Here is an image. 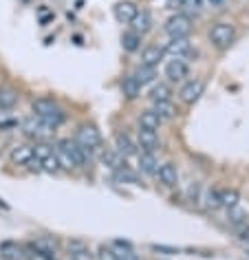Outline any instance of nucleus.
<instances>
[{
  "label": "nucleus",
  "instance_id": "1",
  "mask_svg": "<svg viewBox=\"0 0 249 260\" xmlns=\"http://www.w3.org/2000/svg\"><path fill=\"white\" fill-rule=\"evenodd\" d=\"M53 150H55L57 164H60V170L73 172V170H82V168H86L90 164L88 154L84 152L73 139H69V137L57 139L53 144Z\"/></svg>",
  "mask_w": 249,
  "mask_h": 260
},
{
  "label": "nucleus",
  "instance_id": "2",
  "mask_svg": "<svg viewBox=\"0 0 249 260\" xmlns=\"http://www.w3.org/2000/svg\"><path fill=\"white\" fill-rule=\"evenodd\" d=\"M31 110H34V115L38 117V119H42L53 130H57L69 119L67 110H64L53 97H38V100L31 102Z\"/></svg>",
  "mask_w": 249,
  "mask_h": 260
},
{
  "label": "nucleus",
  "instance_id": "3",
  "mask_svg": "<svg viewBox=\"0 0 249 260\" xmlns=\"http://www.w3.org/2000/svg\"><path fill=\"white\" fill-rule=\"evenodd\" d=\"M73 141L88 154L90 159H95L102 150V133L97 130V126H93V123H80V126L75 128Z\"/></svg>",
  "mask_w": 249,
  "mask_h": 260
},
{
  "label": "nucleus",
  "instance_id": "4",
  "mask_svg": "<svg viewBox=\"0 0 249 260\" xmlns=\"http://www.w3.org/2000/svg\"><path fill=\"white\" fill-rule=\"evenodd\" d=\"M207 38H209V44H212L214 49L225 51V49L232 47V42L236 40V27L232 22H225V20L214 22L207 31Z\"/></svg>",
  "mask_w": 249,
  "mask_h": 260
},
{
  "label": "nucleus",
  "instance_id": "5",
  "mask_svg": "<svg viewBox=\"0 0 249 260\" xmlns=\"http://www.w3.org/2000/svg\"><path fill=\"white\" fill-rule=\"evenodd\" d=\"M20 130H22L24 137L34 139V141H49L51 137H53V133H55L53 128L47 126L42 119H38L36 115H31L24 121H20Z\"/></svg>",
  "mask_w": 249,
  "mask_h": 260
},
{
  "label": "nucleus",
  "instance_id": "6",
  "mask_svg": "<svg viewBox=\"0 0 249 260\" xmlns=\"http://www.w3.org/2000/svg\"><path fill=\"white\" fill-rule=\"evenodd\" d=\"M192 27H194V20L185 14H172L163 24V34L168 38H190L192 34Z\"/></svg>",
  "mask_w": 249,
  "mask_h": 260
},
{
  "label": "nucleus",
  "instance_id": "7",
  "mask_svg": "<svg viewBox=\"0 0 249 260\" xmlns=\"http://www.w3.org/2000/svg\"><path fill=\"white\" fill-rule=\"evenodd\" d=\"M163 77H166L168 84H183L185 80H190V64L183 57H172V60L166 62L163 67Z\"/></svg>",
  "mask_w": 249,
  "mask_h": 260
},
{
  "label": "nucleus",
  "instance_id": "8",
  "mask_svg": "<svg viewBox=\"0 0 249 260\" xmlns=\"http://www.w3.org/2000/svg\"><path fill=\"white\" fill-rule=\"evenodd\" d=\"M205 93V80L201 77H194V80H185L179 88V102L185 104V106H192L201 100V95Z\"/></svg>",
  "mask_w": 249,
  "mask_h": 260
},
{
  "label": "nucleus",
  "instance_id": "9",
  "mask_svg": "<svg viewBox=\"0 0 249 260\" xmlns=\"http://www.w3.org/2000/svg\"><path fill=\"white\" fill-rule=\"evenodd\" d=\"M163 51L172 57H183L188 60L192 55V40L190 38H168V42L163 44Z\"/></svg>",
  "mask_w": 249,
  "mask_h": 260
},
{
  "label": "nucleus",
  "instance_id": "10",
  "mask_svg": "<svg viewBox=\"0 0 249 260\" xmlns=\"http://www.w3.org/2000/svg\"><path fill=\"white\" fill-rule=\"evenodd\" d=\"M67 256L69 260H95L93 249L88 247L86 240L82 238H71L67 243Z\"/></svg>",
  "mask_w": 249,
  "mask_h": 260
},
{
  "label": "nucleus",
  "instance_id": "11",
  "mask_svg": "<svg viewBox=\"0 0 249 260\" xmlns=\"http://www.w3.org/2000/svg\"><path fill=\"white\" fill-rule=\"evenodd\" d=\"M115 150L121 154V157H137V152H139V146H137V141L130 137L126 130H117L115 133Z\"/></svg>",
  "mask_w": 249,
  "mask_h": 260
},
{
  "label": "nucleus",
  "instance_id": "12",
  "mask_svg": "<svg viewBox=\"0 0 249 260\" xmlns=\"http://www.w3.org/2000/svg\"><path fill=\"white\" fill-rule=\"evenodd\" d=\"M154 177L163 187H176L179 185V168L174 161H166V164H159V170Z\"/></svg>",
  "mask_w": 249,
  "mask_h": 260
},
{
  "label": "nucleus",
  "instance_id": "13",
  "mask_svg": "<svg viewBox=\"0 0 249 260\" xmlns=\"http://www.w3.org/2000/svg\"><path fill=\"white\" fill-rule=\"evenodd\" d=\"M137 146L139 150L143 152H157L161 148V139H159V133H152V130H143V128H137Z\"/></svg>",
  "mask_w": 249,
  "mask_h": 260
},
{
  "label": "nucleus",
  "instance_id": "14",
  "mask_svg": "<svg viewBox=\"0 0 249 260\" xmlns=\"http://www.w3.org/2000/svg\"><path fill=\"white\" fill-rule=\"evenodd\" d=\"M157 170H159V159L154 152H137V172L146 174V177H154Z\"/></svg>",
  "mask_w": 249,
  "mask_h": 260
},
{
  "label": "nucleus",
  "instance_id": "15",
  "mask_svg": "<svg viewBox=\"0 0 249 260\" xmlns=\"http://www.w3.org/2000/svg\"><path fill=\"white\" fill-rule=\"evenodd\" d=\"M9 159L14 166H20V168H27L31 161H34V144H18L11 148L9 152Z\"/></svg>",
  "mask_w": 249,
  "mask_h": 260
},
{
  "label": "nucleus",
  "instance_id": "16",
  "mask_svg": "<svg viewBox=\"0 0 249 260\" xmlns=\"http://www.w3.org/2000/svg\"><path fill=\"white\" fill-rule=\"evenodd\" d=\"M113 14H115V20L121 22V24H130L135 20V16L139 14V7H137L135 3H130V0H121V3H117L113 7Z\"/></svg>",
  "mask_w": 249,
  "mask_h": 260
},
{
  "label": "nucleus",
  "instance_id": "17",
  "mask_svg": "<svg viewBox=\"0 0 249 260\" xmlns=\"http://www.w3.org/2000/svg\"><path fill=\"white\" fill-rule=\"evenodd\" d=\"M163 57H166V51H163V47H159V44H146V47L141 49V60H139V64L157 69L163 62Z\"/></svg>",
  "mask_w": 249,
  "mask_h": 260
},
{
  "label": "nucleus",
  "instance_id": "18",
  "mask_svg": "<svg viewBox=\"0 0 249 260\" xmlns=\"http://www.w3.org/2000/svg\"><path fill=\"white\" fill-rule=\"evenodd\" d=\"M100 161L104 164V168H108L110 172H117V170H121V168H126V157H121L115 148H102Z\"/></svg>",
  "mask_w": 249,
  "mask_h": 260
},
{
  "label": "nucleus",
  "instance_id": "19",
  "mask_svg": "<svg viewBox=\"0 0 249 260\" xmlns=\"http://www.w3.org/2000/svg\"><path fill=\"white\" fill-rule=\"evenodd\" d=\"M0 260H24V245H20L18 240H3Z\"/></svg>",
  "mask_w": 249,
  "mask_h": 260
},
{
  "label": "nucleus",
  "instance_id": "20",
  "mask_svg": "<svg viewBox=\"0 0 249 260\" xmlns=\"http://www.w3.org/2000/svg\"><path fill=\"white\" fill-rule=\"evenodd\" d=\"M119 90H121V95L126 97L128 102H135V100H139L141 97V90H143V86L139 82H137V77L130 73V75H126L121 80V84H119Z\"/></svg>",
  "mask_w": 249,
  "mask_h": 260
},
{
  "label": "nucleus",
  "instance_id": "21",
  "mask_svg": "<svg viewBox=\"0 0 249 260\" xmlns=\"http://www.w3.org/2000/svg\"><path fill=\"white\" fill-rule=\"evenodd\" d=\"M137 123H139V128H143V130L159 133V128L163 126V119L154 113L152 108H146V110H141V113H139V117H137Z\"/></svg>",
  "mask_w": 249,
  "mask_h": 260
},
{
  "label": "nucleus",
  "instance_id": "22",
  "mask_svg": "<svg viewBox=\"0 0 249 260\" xmlns=\"http://www.w3.org/2000/svg\"><path fill=\"white\" fill-rule=\"evenodd\" d=\"M152 27H154L152 14H150V11H146V9H141L139 14L135 16V20L130 22V29L137 31V34H139V36H146V34H150V31H152Z\"/></svg>",
  "mask_w": 249,
  "mask_h": 260
},
{
  "label": "nucleus",
  "instance_id": "23",
  "mask_svg": "<svg viewBox=\"0 0 249 260\" xmlns=\"http://www.w3.org/2000/svg\"><path fill=\"white\" fill-rule=\"evenodd\" d=\"M141 42H143V36H139L133 29H128L121 34V49L126 51V53H137V51H141Z\"/></svg>",
  "mask_w": 249,
  "mask_h": 260
},
{
  "label": "nucleus",
  "instance_id": "24",
  "mask_svg": "<svg viewBox=\"0 0 249 260\" xmlns=\"http://www.w3.org/2000/svg\"><path fill=\"white\" fill-rule=\"evenodd\" d=\"M172 84H168V82H154L152 84V88H150V93L148 97L152 102H166V100H172Z\"/></svg>",
  "mask_w": 249,
  "mask_h": 260
},
{
  "label": "nucleus",
  "instance_id": "25",
  "mask_svg": "<svg viewBox=\"0 0 249 260\" xmlns=\"http://www.w3.org/2000/svg\"><path fill=\"white\" fill-rule=\"evenodd\" d=\"M20 102V93L11 86L0 88V110H14L16 104Z\"/></svg>",
  "mask_w": 249,
  "mask_h": 260
},
{
  "label": "nucleus",
  "instance_id": "26",
  "mask_svg": "<svg viewBox=\"0 0 249 260\" xmlns=\"http://www.w3.org/2000/svg\"><path fill=\"white\" fill-rule=\"evenodd\" d=\"M152 110L161 117L163 121H172L174 117L179 115V110H176V106H174V102H172V100H166V102H152Z\"/></svg>",
  "mask_w": 249,
  "mask_h": 260
},
{
  "label": "nucleus",
  "instance_id": "27",
  "mask_svg": "<svg viewBox=\"0 0 249 260\" xmlns=\"http://www.w3.org/2000/svg\"><path fill=\"white\" fill-rule=\"evenodd\" d=\"M135 77H137V82L141 84V86H152V84L157 82V77H159V73H157V69L154 67H143V64H139L137 67V71L133 73Z\"/></svg>",
  "mask_w": 249,
  "mask_h": 260
},
{
  "label": "nucleus",
  "instance_id": "28",
  "mask_svg": "<svg viewBox=\"0 0 249 260\" xmlns=\"http://www.w3.org/2000/svg\"><path fill=\"white\" fill-rule=\"evenodd\" d=\"M34 245L40 249L44 256L51 258V260H55L57 258V243L53 238H49V236H42V238H36L34 240Z\"/></svg>",
  "mask_w": 249,
  "mask_h": 260
},
{
  "label": "nucleus",
  "instance_id": "29",
  "mask_svg": "<svg viewBox=\"0 0 249 260\" xmlns=\"http://www.w3.org/2000/svg\"><path fill=\"white\" fill-rule=\"evenodd\" d=\"M219 201H221V207H225V210H232V207L238 205L240 194L236 192V190H229V187H219Z\"/></svg>",
  "mask_w": 249,
  "mask_h": 260
},
{
  "label": "nucleus",
  "instance_id": "30",
  "mask_svg": "<svg viewBox=\"0 0 249 260\" xmlns=\"http://www.w3.org/2000/svg\"><path fill=\"white\" fill-rule=\"evenodd\" d=\"M176 7L181 9V14H185V16H199L203 7H205V3L203 0H176Z\"/></svg>",
  "mask_w": 249,
  "mask_h": 260
},
{
  "label": "nucleus",
  "instance_id": "31",
  "mask_svg": "<svg viewBox=\"0 0 249 260\" xmlns=\"http://www.w3.org/2000/svg\"><path fill=\"white\" fill-rule=\"evenodd\" d=\"M18 126H20V119L11 110H0V133H9Z\"/></svg>",
  "mask_w": 249,
  "mask_h": 260
},
{
  "label": "nucleus",
  "instance_id": "32",
  "mask_svg": "<svg viewBox=\"0 0 249 260\" xmlns=\"http://www.w3.org/2000/svg\"><path fill=\"white\" fill-rule=\"evenodd\" d=\"M227 223L234 225L236 230H238V227H242V225H247V212L240 210L238 205L232 207V210H227Z\"/></svg>",
  "mask_w": 249,
  "mask_h": 260
},
{
  "label": "nucleus",
  "instance_id": "33",
  "mask_svg": "<svg viewBox=\"0 0 249 260\" xmlns=\"http://www.w3.org/2000/svg\"><path fill=\"white\" fill-rule=\"evenodd\" d=\"M49 154H53V144L51 141H34V159L38 164L42 159H47Z\"/></svg>",
  "mask_w": 249,
  "mask_h": 260
},
{
  "label": "nucleus",
  "instance_id": "34",
  "mask_svg": "<svg viewBox=\"0 0 249 260\" xmlns=\"http://www.w3.org/2000/svg\"><path fill=\"white\" fill-rule=\"evenodd\" d=\"M117 181H121V183H130V185H139V177H137V172H133L130 168H121V170L113 172Z\"/></svg>",
  "mask_w": 249,
  "mask_h": 260
},
{
  "label": "nucleus",
  "instance_id": "35",
  "mask_svg": "<svg viewBox=\"0 0 249 260\" xmlns=\"http://www.w3.org/2000/svg\"><path fill=\"white\" fill-rule=\"evenodd\" d=\"M201 201H205V207H207V210H219V207H221L219 187H209V190H205V194L201 197Z\"/></svg>",
  "mask_w": 249,
  "mask_h": 260
},
{
  "label": "nucleus",
  "instance_id": "36",
  "mask_svg": "<svg viewBox=\"0 0 249 260\" xmlns=\"http://www.w3.org/2000/svg\"><path fill=\"white\" fill-rule=\"evenodd\" d=\"M40 170H42V172H49V174L60 172V164H57L55 150H53V154H49L47 159H42V161H40Z\"/></svg>",
  "mask_w": 249,
  "mask_h": 260
},
{
  "label": "nucleus",
  "instance_id": "37",
  "mask_svg": "<svg viewBox=\"0 0 249 260\" xmlns=\"http://www.w3.org/2000/svg\"><path fill=\"white\" fill-rule=\"evenodd\" d=\"M24 260H51V258L44 256L34 243H29V245H24Z\"/></svg>",
  "mask_w": 249,
  "mask_h": 260
},
{
  "label": "nucleus",
  "instance_id": "38",
  "mask_svg": "<svg viewBox=\"0 0 249 260\" xmlns=\"http://www.w3.org/2000/svg\"><path fill=\"white\" fill-rule=\"evenodd\" d=\"M95 260H117V253L113 251V247L110 245H102L100 249L95 253Z\"/></svg>",
  "mask_w": 249,
  "mask_h": 260
},
{
  "label": "nucleus",
  "instance_id": "39",
  "mask_svg": "<svg viewBox=\"0 0 249 260\" xmlns=\"http://www.w3.org/2000/svg\"><path fill=\"white\" fill-rule=\"evenodd\" d=\"M188 201H192V203H199L201 201V185L199 183H192L188 187Z\"/></svg>",
  "mask_w": 249,
  "mask_h": 260
},
{
  "label": "nucleus",
  "instance_id": "40",
  "mask_svg": "<svg viewBox=\"0 0 249 260\" xmlns=\"http://www.w3.org/2000/svg\"><path fill=\"white\" fill-rule=\"evenodd\" d=\"M205 3H207V7H209V9L221 11V9H225L227 5H229V0H205Z\"/></svg>",
  "mask_w": 249,
  "mask_h": 260
},
{
  "label": "nucleus",
  "instance_id": "41",
  "mask_svg": "<svg viewBox=\"0 0 249 260\" xmlns=\"http://www.w3.org/2000/svg\"><path fill=\"white\" fill-rule=\"evenodd\" d=\"M152 251H161L166 253V256H172V253H179V249H174V247H168V245H152L150 247Z\"/></svg>",
  "mask_w": 249,
  "mask_h": 260
}]
</instances>
